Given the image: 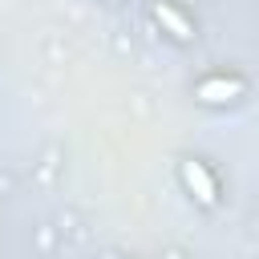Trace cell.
I'll return each mask as SVG.
<instances>
[{"label": "cell", "instance_id": "cell-1", "mask_svg": "<svg viewBox=\"0 0 259 259\" xmlns=\"http://www.w3.org/2000/svg\"><path fill=\"white\" fill-rule=\"evenodd\" d=\"M182 178L190 182V190H194L202 202H214V182H210V174H206L198 162H186V166H182Z\"/></svg>", "mask_w": 259, "mask_h": 259}, {"label": "cell", "instance_id": "cell-2", "mask_svg": "<svg viewBox=\"0 0 259 259\" xmlns=\"http://www.w3.org/2000/svg\"><path fill=\"white\" fill-rule=\"evenodd\" d=\"M239 93V85L235 81H206L202 89H198V97L202 101H227V97H235Z\"/></svg>", "mask_w": 259, "mask_h": 259}, {"label": "cell", "instance_id": "cell-3", "mask_svg": "<svg viewBox=\"0 0 259 259\" xmlns=\"http://www.w3.org/2000/svg\"><path fill=\"white\" fill-rule=\"evenodd\" d=\"M154 16H158L162 24H170V28H174V36H182V40L190 36V24H186V20H182V16H178L170 4H158V8H154Z\"/></svg>", "mask_w": 259, "mask_h": 259}]
</instances>
